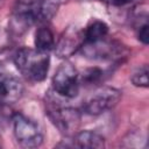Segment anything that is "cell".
<instances>
[{
  "mask_svg": "<svg viewBox=\"0 0 149 149\" xmlns=\"http://www.w3.org/2000/svg\"><path fill=\"white\" fill-rule=\"evenodd\" d=\"M83 50L86 56L99 59H111L120 56V45L113 42H106L104 38L92 43H84Z\"/></svg>",
  "mask_w": 149,
  "mask_h": 149,
  "instance_id": "ba28073f",
  "label": "cell"
},
{
  "mask_svg": "<svg viewBox=\"0 0 149 149\" xmlns=\"http://www.w3.org/2000/svg\"><path fill=\"white\" fill-rule=\"evenodd\" d=\"M132 81L135 86H140V87H148L149 80H148V68L147 65L142 66L141 69H139L133 76H132Z\"/></svg>",
  "mask_w": 149,
  "mask_h": 149,
  "instance_id": "4fadbf2b",
  "label": "cell"
},
{
  "mask_svg": "<svg viewBox=\"0 0 149 149\" xmlns=\"http://www.w3.org/2000/svg\"><path fill=\"white\" fill-rule=\"evenodd\" d=\"M51 10L54 8L49 0H16L13 19L16 27L27 28L42 19H47Z\"/></svg>",
  "mask_w": 149,
  "mask_h": 149,
  "instance_id": "7a4b0ae2",
  "label": "cell"
},
{
  "mask_svg": "<svg viewBox=\"0 0 149 149\" xmlns=\"http://www.w3.org/2000/svg\"><path fill=\"white\" fill-rule=\"evenodd\" d=\"M55 92L65 98H73L79 92V73L76 68L69 63H62L52 78Z\"/></svg>",
  "mask_w": 149,
  "mask_h": 149,
  "instance_id": "277c9868",
  "label": "cell"
},
{
  "mask_svg": "<svg viewBox=\"0 0 149 149\" xmlns=\"http://www.w3.org/2000/svg\"><path fill=\"white\" fill-rule=\"evenodd\" d=\"M10 44V34L5 29L0 27V52L5 51Z\"/></svg>",
  "mask_w": 149,
  "mask_h": 149,
  "instance_id": "9a60e30c",
  "label": "cell"
},
{
  "mask_svg": "<svg viewBox=\"0 0 149 149\" xmlns=\"http://www.w3.org/2000/svg\"><path fill=\"white\" fill-rule=\"evenodd\" d=\"M23 86L19 77L0 63V102L13 104L21 98Z\"/></svg>",
  "mask_w": 149,
  "mask_h": 149,
  "instance_id": "52a82bcc",
  "label": "cell"
},
{
  "mask_svg": "<svg viewBox=\"0 0 149 149\" xmlns=\"http://www.w3.org/2000/svg\"><path fill=\"white\" fill-rule=\"evenodd\" d=\"M102 1L109 2V3H112V5H125V3L130 2L132 0H102Z\"/></svg>",
  "mask_w": 149,
  "mask_h": 149,
  "instance_id": "e0dca14e",
  "label": "cell"
},
{
  "mask_svg": "<svg viewBox=\"0 0 149 149\" xmlns=\"http://www.w3.org/2000/svg\"><path fill=\"white\" fill-rule=\"evenodd\" d=\"M84 43H85L84 31H80L74 28H70L64 33V35L61 37L56 47L57 55L59 57H69L78 48H81Z\"/></svg>",
  "mask_w": 149,
  "mask_h": 149,
  "instance_id": "9c48e42d",
  "label": "cell"
},
{
  "mask_svg": "<svg viewBox=\"0 0 149 149\" xmlns=\"http://www.w3.org/2000/svg\"><path fill=\"white\" fill-rule=\"evenodd\" d=\"M121 92L114 87H100L94 91L84 102V111L90 115H99L113 108L120 100Z\"/></svg>",
  "mask_w": 149,
  "mask_h": 149,
  "instance_id": "5b68a950",
  "label": "cell"
},
{
  "mask_svg": "<svg viewBox=\"0 0 149 149\" xmlns=\"http://www.w3.org/2000/svg\"><path fill=\"white\" fill-rule=\"evenodd\" d=\"M48 115L52 123L64 134L71 135L76 133L80 122V115L78 111L71 107L62 106H51L48 108Z\"/></svg>",
  "mask_w": 149,
  "mask_h": 149,
  "instance_id": "8992f818",
  "label": "cell"
},
{
  "mask_svg": "<svg viewBox=\"0 0 149 149\" xmlns=\"http://www.w3.org/2000/svg\"><path fill=\"white\" fill-rule=\"evenodd\" d=\"M73 141H74V146L78 148L98 149V148L105 147L104 137L92 130H83L77 133Z\"/></svg>",
  "mask_w": 149,
  "mask_h": 149,
  "instance_id": "30bf717a",
  "label": "cell"
},
{
  "mask_svg": "<svg viewBox=\"0 0 149 149\" xmlns=\"http://www.w3.org/2000/svg\"><path fill=\"white\" fill-rule=\"evenodd\" d=\"M101 74H102V72L99 70V69H90V70H87L84 74H83V80L84 81H86V83H94V81H97L100 77H101Z\"/></svg>",
  "mask_w": 149,
  "mask_h": 149,
  "instance_id": "5bb4252c",
  "label": "cell"
},
{
  "mask_svg": "<svg viewBox=\"0 0 149 149\" xmlns=\"http://www.w3.org/2000/svg\"><path fill=\"white\" fill-rule=\"evenodd\" d=\"M108 33V27L105 22L95 20L91 22L87 28L84 30V37H85V43H92L100 41L106 37Z\"/></svg>",
  "mask_w": 149,
  "mask_h": 149,
  "instance_id": "8fae6325",
  "label": "cell"
},
{
  "mask_svg": "<svg viewBox=\"0 0 149 149\" xmlns=\"http://www.w3.org/2000/svg\"><path fill=\"white\" fill-rule=\"evenodd\" d=\"M139 40L144 43V44H148L149 43V26L148 23H144L140 27V30H139Z\"/></svg>",
  "mask_w": 149,
  "mask_h": 149,
  "instance_id": "2e32d148",
  "label": "cell"
},
{
  "mask_svg": "<svg viewBox=\"0 0 149 149\" xmlns=\"http://www.w3.org/2000/svg\"><path fill=\"white\" fill-rule=\"evenodd\" d=\"M35 47L38 51L49 52L55 47V38L51 30L47 27H41L35 34Z\"/></svg>",
  "mask_w": 149,
  "mask_h": 149,
  "instance_id": "7c38bea8",
  "label": "cell"
},
{
  "mask_svg": "<svg viewBox=\"0 0 149 149\" xmlns=\"http://www.w3.org/2000/svg\"><path fill=\"white\" fill-rule=\"evenodd\" d=\"M14 136L17 143L23 148H36L43 142L41 128L33 120L17 113L13 118Z\"/></svg>",
  "mask_w": 149,
  "mask_h": 149,
  "instance_id": "3957f363",
  "label": "cell"
},
{
  "mask_svg": "<svg viewBox=\"0 0 149 149\" xmlns=\"http://www.w3.org/2000/svg\"><path fill=\"white\" fill-rule=\"evenodd\" d=\"M0 146H1V136H0Z\"/></svg>",
  "mask_w": 149,
  "mask_h": 149,
  "instance_id": "ac0fdd59",
  "label": "cell"
},
{
  "mask_svg": "<svg viewBox=\"0 0 149 149\" xmlns=\"http://www.w3.org/2000/svg\"><path fill=\"white\" fill-rule=\"evenodd\" d=\"M14 62L19 71L27 79L41 81L47 77L50 58L48 52H42L37 49L22 48L16 52Z\"/></svg>",
  "mask_w": 149,
  "mask_h": 149,
  "instance_id": "6da1fadb",
  "label": "cell"
}]
</instances>
